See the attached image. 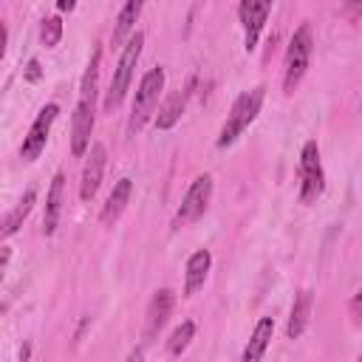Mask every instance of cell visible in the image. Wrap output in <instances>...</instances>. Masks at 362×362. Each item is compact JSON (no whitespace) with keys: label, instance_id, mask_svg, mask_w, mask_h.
<instances>
[{"label":"cell","instance_id":"obj_1","mask_svg":"<svg viewBox=\"0 0 362 362\" xmlns=\"http://www.w3.org/2000/svg\"><path fill=\"white\" fill-rule=\"evenodd\" d=\"M99 59H102V51L96 48L88 68H85V76H82V85H79V99H76V107H74V122H71V153L79 158V156H88L90 150V133H93V119H96V82H99Z\"/></svg>","mask_w":362,"mask_h":362},{"label":"cell","instance_id":"obj_2","mask_svg":"<svg viewBox=\"0 0 362 362\" xmlns=\"http://www.w3.org/2000/svg\"><path fill=\"white\" fill-rule=\"evenodd\" d=\"M141 45H144V34H141V31H133V34L124 40L122 57H119V62H116V71H113V79H110V88H107V96H105V102H102L105 113H113V110L122 105V99H124V93H127L130 82H133V68H136V62H139V57H141Z\"/></svg>","mask_w":362,"mask_h":362},{"label":"cell","instance_id":"obj_3","mask_svg":"<svg viewBox=\"0 0 362 362\" xmlns=\"http://www.w3.org/2000/svg\"><path fill=\"white\" fill-rule=\"evenodd\" d=\"M263 96H266V88L257 85V88H252V90H243V93L232 102V110H229V116H226V122H223V127H221V133H218V141H215L218 147H229V144L238 141V136L257 119L260 105H263Z\"/></svg>","mask_w":362,"mask_h":362},{"label":"cell","instance_id":"obj_4","mask_svg":"<svg viewBox=\"0 0 362 362\" xmlns=\"http://www.w3.org/2000/svg\"><path fill=\"white\" fill-rule=\"evenodd\" d=\"M311 51H314V34H311V25L303 23L291 40H288V48H286V62H283V93H294L297 85L303 82L305 71H308V62H311Z\"/></svg>","mask_w":362,"mask_h":362},{"label":"cell","instance_id":"obj_5","mask_svg":"<svg viewBox=\"0 0 362 362\" xmlns=\"http://www.w3.org/2000/svg\"><path fill=\"white\" fill-rule=\"evenodd\" d=\"M164 90V68H150L141 82H139V90L133 96V107H130V119H127V133L136 136L144 122L153 116L156 105H158V96Z\"/></svg>","mask_w":362,"mask_h":362},{"label":"cell","instance_id":"obj_6","mask_svg":"<svg viewBox=\"0 0 362 362\" xmlns=\"http://www.w3.org/2000/svg\"><path fill=\"white\" fill-rule=\"evenodd\" d=\"M322 189H325V173L320 161V144L308 139L300 153V201L311 204L322 195Z\"/></svg>","mask_w":362,"mask_h":362},{"label":"cell","instance_id":"obj_7","mask_svg":"<svg viewBox=\"0 0 362 362\" xmlns=\"http://www.w3.org/2000/svg\"><path fill=\"white\" fill-rule=\"evenodd\" d=\"M209 198H212V175H209V173L195 175L192 184L187 187L184 198H181V206H178V212H175L173 226H187V223L198 221V218L206 212Z\"/></svg>","mask_w":362,"mask_h":362},{"label":"cell","instance_id":"obj_8","mask_svg":"<svg viewBox=\"0 0 362 362\" xmlns=\"http://www.w3.org/2000/svg\"><path fill=\"white\" fill-rule=\"evenodd\" d=\"M57 116H59V105L57 102H48L37 113V119L28 127V136L23 139V147H20L23 161H37L40 158V153L45 150V141H48V133H51V124L57 122Z\"/></svg>","mask_w":362,"mask_h":362},{"label":"cell","instance_id":"obj_9","mask_svg":"<svg viewBox=\"0 0 362 362\" xmlns=\"http://www.w3.org/2000/svg\"><path fill=\"white\" fill-rule=\"evenodd\" d=\"M272 3L274 0H240L238 6V17H240V25H243V45L246 51H252L263 34V25L272 14Z\"/></svg>","mask_w":362,"mask_h":362},{"label":"cell","instance_id":"obj_10","mask_svg":"<svg viewBox=\"0 0 362 362\" xmlns=\"http://www.w3.org/2000/svg\"><path fill=\"white\" fill-rule=\"evenodd\" d=\"M105 161H107V150L105 144H90L85 167H82V181H79V198L90 201L102 184V173H105Z\"/></svg>","mask_w":362,"mask_h":362},{"label":"cell","instance_id":"obj_11","mask_svg":"<svg viewBox=\"0 0 362 362\" xmlns=\"http://www.w3.org/2000/svg\"><path fill=\"white\" fill-rule=\"evenodd\" d=\"M173 303H175L173 288H156L153 291L150 305H147V320H144V337H147V342L167 325V320L173 314Z\"/></svg>","mask_w":362,"mask_h":362},{"label":"cell","instance_id":"obj_12","mask_svg":"<svg viewBox=\"0 0 362 362\" xmlns=\"http://www.w3.org/2000/svg\"><path fill=\"white\" fill-rule=\"evenodd\" d=\"M209 266H212L209 249H198V252L189 255L187 272H184V297H192L198 288H204L206 274H209Z\"/></svg>","mask_w":362,"mask_h":362},{"label":"cell","instance_id":"obj_13","mask_svg":"<svg viewBox=\"0 0 362 362\" xmlns=\"http://www.w3.org/2000/svg\"><path fill=\"white\" fill-rule=\"evenodd\" d=\"M130 195H133V181H130V178H119V184L113 187V192L107 195V201H105V206H102V212H99V221H102L105 226H113V223L122 218V212L127 209Z\"/></svg>","mask_w":362,"mask_h":362},{"label":"cell","instance_id":"obj_14","mask_svg":"<svg viewBox=\"0 0 362 362\" xmlns=\"http://www.w3.org/2000/svg\"><path fill=\"white\" fill-rule=\"evenodd\" d=\"M62 195H65V173H54L48 195H45V215H42V232L54 235L57 223H59V212H62Z\"/></svg>","mask_w":362,"mask_h":362},{"label":"cell","instance_id":"obj_15","mask_svg":"<svg viewBox=\"0 0 362 362\" xmlns=\"http://www.w3.org/2000/svg\"><path fill=\"white\" fill-rule=\"evenodd\" d=\"M311 305H314V294L308 288H303L297 297H294V305H291V314H288V325H286V334L288 339H297L305 325H308V317H311Z\"/></svg>","mask_w":362,"mask_h":362},{"label":"cell","instance_id":"obj_16","mask_svg":"<svg viewBox=\"0 0 362 362\" xmlns=\"http://www.w3.org/2000/svg\"><path fill=\"white\" fill-rule=\"evenodd\" d=\"M272 334H274V320L272 317H260L255 331H252V337H249V342H246V348H243V362L260 359L266 354L269 342H272Z\"/></svg>","mask_w":362,"mask_h":362},{"label":"cell","instance_id":"obj_17","mask_svg":"<svg viewBox=\"0 0 362 362\" xmlns=\"http://www.w3.org/2000/svg\"><path fill=\"white\" fill-rule=\"evenodd\" d=\"M34 201H37V189H34V187H28V189L23 192V198L17 201V206H14V209L6 215V221H3V229H0V232H3V238H11V235H14V232L23 226V221L28 218V212H31Z\"/></svg>","mask_w":362,"mask_h":362},{"label":"cell","instance_id":"obj_18","mask_svg":"<svg viewBox=\"0 0 362 362\" xmlns=\"http://www.w3.org/2000/svg\"><path fill=\"white\" fill-rule=\"evenodd\" d=\"M184 105H187V93H184V90H175L173 96H167V102H164V105L158 107V113H156V127H158V130L175 127L178 119H181V113H184Z\"/></svg>","mask_w":362,"mask_h":362},{"label":"cell","instance_id":"obj_19","mask_svg":"<svg viewBox=\"0 0 362 362\" xmlns=\"http://www.w3.org/2000/svg\"><path fill=\"white\" fill-rule=\"evenodd\" d=\"M141 6H144V0H124L122 11H119V17H116L113 42H124V40L133 34V25H136V20H139V14H141Z\"/></svg>","mask_w":362,"mask_h":362},{"label":"cell","instance_id":"obj_20","mask_svg":"<svg viewBox=\"0 0 362 362\" xmlns=\"http://www.w3.org/2000/svg\"><path fill=\"white\" fill-rule=\"evenodd\" d=\"M192 337H195V322H192V320L181 322V325L173 331V337L167 339V354H170V356H181V354L187 351V345L192 342Z\"/></svg>","mask_w":362,"mask_h":362},{"label":"cell","instance_id":"obj_21","mask_svg":"<svg viewBox=\"0 0 362 362\" xmlns=\"http://www.w3.org/2000/svg\"><path fill=\"white\" fill-rule=\"evenodd\" d=\"M62 37V20L59 17H45L42 20V28H40V40L45 48H54Z\"/></svg>","mask_w":362,"mask_h":362},{"label":"cell","instance_id":"obj_22","mask_svg":"<svg viewBox=\"0 0 362 362\" xmlns=\"http://www.w3.org/2000/svg\"><path fill=\"white\" fill-rule=\"evenodd\" d=\"M28 82H40V76H42V68H40V59H28V65H25V74H23Z\"/></svg>","mask_w":362,"mask_h":362},{"label":"cell","instance_id":"obj_23","mask_svg":"<svg viewBox=\"0 0 362 362\" xmlns=\"http://www.w3.org/2000/svg\"><path fill=\"white\" fill-rule=\"evenodd\" d=\"M351 317H354V322L356 325H362V288L354 294V300H351Z\"/></svg>","mask_w":362,"mask_h":362},{"label":"cell","instance_id":"obj_24","mask_svg":"<svg viewBox=\"0 0 362 362\" xmlns=\"http://www.w3.org/2000/svg\"><path fill=\"white\" fill-rule=\"evenodd\" d=\"M57 8L59 11H74L76 8V0H57Z\"/></svg>","mask_w":362,"mask_h":362},{"label":"cell","instance_id":"obj_25","mask_svg":"<svg viewBox=\"0 0 362 362\" xmlns=\"http://www.w3.org/2000/svg\"><path fill=\"white\" fill-rule=\"evenodd\" d=\"M348 6H354V8H362V0H348Z\"/></svg>","mask_w":362,"mask_h":362}]
</instances>
